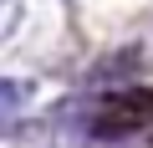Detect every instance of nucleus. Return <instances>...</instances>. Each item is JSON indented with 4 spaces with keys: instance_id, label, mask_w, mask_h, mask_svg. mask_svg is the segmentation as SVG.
<instances>
[{
    "instance_id": "1",
    "label": "nucleus",
    "mask_w": 153,
    "mask_h": 148,
    "mask_svg": "<svg viewBox=\"0 0 153 148\" xmlns=\"http://www.w3.org/2000/svg\"><path fill=\"white\" fill-rule=\"evenodd\" d=\"M87 133H92V138H133V133H153V87L107 92V97L87 112Z\"/></svg>"
},
{
    "instance_id": "2",
    "label": "nucleus",
    "mask_w": 153,
    "mask_h": 148,
    "mask_svg": "<svg viewBox=\"0 0 153 148\" xmlns=\"http://www.w3.org/2000/svg\"><path fill=\"white\" fill-rule=\"evenodd\" d=\"M143 71H148V61H143L138 41H128V46L107 51V56L92 66V87H112V92H128V87H138V77H143Z\"/></svg>"
},
{
    "instance_id": "3",
    "label": "nucleus",
    "mask_w": 153,
    "mask_h": 148,
    "mask_svg": "<svg viewBox=\"0 0 153 148\" xmlns=\"http://www.w3.org/2000/svg\"><path fill=\"white\" fill-rule=\"evenodd\" d=\"M31 82H10V77H0V128H10L16 118H21V107L31 102Z\"/></svg>"
},
{
    "instance_id": "4",
    "label": "nucleus",
    "mask_w": 153,
    "mask_h": 148,
    "mask_svg": "<svg viewBox=\"0 0 153 148\" xmlns=\"http://www.w3.org/2000/svg\"><path fill=\"white\" fill-rule=\"evenodd\" d=\"M21 16H26V0H0V41L21 26Z\"/></svg>"
},
{
    "instance_id": "5",
    "label": "nucleus",
    "mask_w": 153,
    "mask_h": 148,
    "mask_svg": "<svg viewBox=\"0 0 153 148\" xmlns=\"http://www.w3.org/2000/svg\"><path fill=\"white\" fill-rule=\"evenodd\" d=\"M138 51H143V61H148V71H153V31L138 36Z\"/></svg>"
}]
</instances>
